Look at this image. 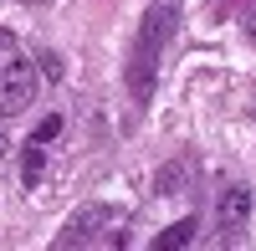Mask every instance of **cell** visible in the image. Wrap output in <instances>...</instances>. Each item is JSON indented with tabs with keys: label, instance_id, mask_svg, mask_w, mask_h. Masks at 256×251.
<instances>
[{
	"label": "cell",
	"instance_id": "obj_3",
	"mask_svg": "<svg viewBox=\"0 0 256 251\" xmlns=\"http://www.w3.org/2000/svg\"><path fill=\"white\" fill-rule=\"evenodd\" d=\"M246 216H251V190L246 184H226L220 190V205H216V226H220V236L230 241L246 226Z\"/></svg>",
	"mask_w": 256,
	"mask_h": 251
},
{
	"label": "cell",
	"instance_id": "obj_7",
	"mask_svg": "<svg viewBox=\"0 0 256 251\" xmlns=\"http://www.w3.org/2000/svg\"><path fill=\"white\" fill-rule=\"evenodd\" d=\"M56 134H62V118L52 113V118H41V123H36V134H31V138H36V144H52Z\"/></svg>",
	"mask_w": 256,
	"mask_h": 251
},
{
	"label": "cell",
	"instance_id": "obj_6",
	"mask_svg": "<svg viewBox=\"0 0 256 251\" xmlns=\"http://www.w3.org/2000/svg\"><path fill=\"white\" fill-rule=\"evenodd\" d=\"M41 149H46V144H26V159H20V180H26L31 184V190H36V184H41V174H46V154H41Z\"/></svg>",
	"mask_w": 256,
	"mask_h": 251
},
{
	"label": "cell",
	"instance_id": "obj_2",
	"mask_svg": "<svg viewBox=\"0 0 256 251\" xmlns=\"http://www.w3.org/2000/svg\"><path fill=\"white\" fill-rule=\"evenodd\" d=\"M36 102V67L31 62H6L0 67V118H16Z\"/></svg>",
	"mask_w": 256,
	"mask_h": 251
},
{
	"label": "cell",
	"instance_id": "obj_5",
	"mask_svg": "<svg viewBox=\"0 0 256 251\" xmlns=\"http://www.w3.org/2000/svg\"><path fill=\"white\" fill-rule=\"evenodd\" d=\"M195 231H200V220L195 216H184V220H174L164 236H154V251H180V246H190L195 241Z\"/></svg>",
	"mask_w": 256,
	"mask_h": 251
},
{
	"label": "cell",
	"instance_id": "obj_8",
	"mask_svg": "<svg viewBox=\"0 0 256 251\" xmlns=\"http://www.w3.org/2000/svg\"><path fill=\"white\" fill-rule=\"evenodd\" d=\"M0 154H6V138H0Z\"/></svg>",
	"mask_w": 256,
	"mask_h": 251
},
{
	"label": "cell",
	"instance_id": "obj_1",
	"mask_svg": "<svg viewBox=\"0 0 256 251\" xmlns=\"http://www.w3.org/2000/svg\"><path fill=\"white\" fill-rule=\"evenodd\" d=\"M174 26H180V0H154V6L144 10L138 41H134V52H128V88H134L138 102L154 92V72H159V56L169 46V36H174Z\"/></svg>",
	"mask_w": 256,
	"mask_h": 251
},
{
	"label": "cell",
	"instance_id": "obj_4",
	"mask_svg": "<svg viewBox=\"0 0 256 251\" xmlns=\"http://www.w3.org/2000/svg\"><path fill=\"white\" fill-rule=\"evenodd\" d=\"M108 220H113V216L102 210V205H88L82 216L67 220V231L56 236V246H82V241H92V236H98V226H108Z\"/></svg>",
	"mask_w": 256,
	"mask_h": 251
}]
</instances>
